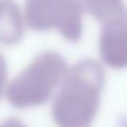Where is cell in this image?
I'll return each mask as SVG.
<instances>
[{
  "label": "cell",
  "mask_w": 127,
  "mask_h": 127,
  "mask_svg": "<svg viewBox=\"0 0 127 127\" xmlns=\"http://www.w3.org/2000/svg\"><path fill=\"white\" fill-rule=\"evenodd\" d=\"M105 70L94 59L72 65L64 76L52 113L62 127H84L94 118L105 87Z\"/></svg>",
  "instance_id": "obj_1"
},
{
  "label": "cell",
  "mask_w": 127,
  "mask_h": 127,
  "mask_svg": "<svg viewBox=\"0 0 127 127\" xmlns=\"http://www.w3.org/2000/svg\"><path fill=\"white\" fill-rule=\"evenodd\" d=\"M67 70V62L60 54L42 51L9 84L8 100L18 108L41 105L62 82Z\"/></svg>",
  "instance_id": "obj_2"
},
{
  "label": "cell",
  "mask_w": 127,
  "mask_h": 127,
  "mask_svg": "<svg viewBox=\"0 0 127 127\" xmlns=\"http://www.w3.org/2000/svg\"><path fill=\"white\" fill-rule=\"evenodd\" d=\"M85 10L82 0H26L24 19L35 31L57 30L67 41L79 42Z\"/></svg>",
  "instance_id": "obj_3"
},
{
  "label": "cell",
  "mask_w": 127,
  "mask_h": 127,
  "mask_svg": "<svg viewBox=\"0 0 127 127\" xmlns=\"http://www.w3.org/2000/svg\"><path fill=\"white\" fill-rule=\"evenodd\" d=\"M98 46L105 65L116 70L127 67V16L120 15L103 21Z\"/></svg>",
  "instance_id": "obj_4"
},
{
  "label": "cell",
  "mask_w": 127,
  "mask_h": 127,
  "mask_svg": "<svg viewBox=\"0 0 127 127\" xmlns=\"http://www.w3.org/2000/svg\"><path fill=\"white\" fill-rule=\"evenodd\" d=\"M25 19L14 0H0V44L15 45L25 34Z\"/></svg>",
  "instance_id": "obj_5"
},
{
  "label": "cell",
  "mask_w": 127,
  "mask_h": 127,
  "mask_svg": "<svg viewBox=\"0 0 127 127\" xmlns=\"http://www.w3.org/2000/svg\"><path fill=\"white\" fill-rule=\"evenodd\" d=\"M86 10L97 20L106 21L108 19L123 15V0H82Z\"/></svg>",
  "instance_id": "obj_6"
},
{
  "label": "cell",
  "mask_w": 127,
  "mask_h": 127,
  "mask_svg": "<svg viewBox=\"0 0 127 127\" xmlns=\"http://www.w3.org/2000/svg\"><path fill=\"white\" fill-rule=\"evenodd\" d=\"M6 79H8V65L6 60L0 52V98H1L5 89H6Z\"/></svg>",
  "instance_id": "obj_7"
},
{
  "label": "cell",
  "mask_w": 127,
  "mask_h": 127,
  "mask_svg": "<svg viewBox=\"0 0 127 127\" xmlns=\"http://www.w3.org/2000/svg\"><path fill=\"white\" fill-rule=\"evenodd\" d=\"M0 127H25L20 121H18L16 118H10L8 121H5Z\"/></svg>",
  "instance_id": "obj_8"
},
{
  "label": "cell",
  "mask_w": 127,
  "mask_h": 127,
  "mask_svg": "<svg viewBox=\"0 0 127 127\" xmlns=\"http://www.w3.org/2000/svg\"><path fill=\"white\" fill-rule=\"evenodd\" d=\"M121 127H127V117L121 120Z\"/></svg>",
  "instance_id": "obj_9"
},
{
  "label": "cell",
  "mask_w": 127,
  "mask_h": 127,
  "mask_svg": "<svg viewBox=\"0 0 127 127\" xmlns=\"http://www.w3.org/2000/svg\"><path fill=\"white\" fill-rule=\"evenodd\" d=\"M126 16H127V15H126Z\"/></svg>",
  "instance_id": "obj_10"
}]
</instances>
